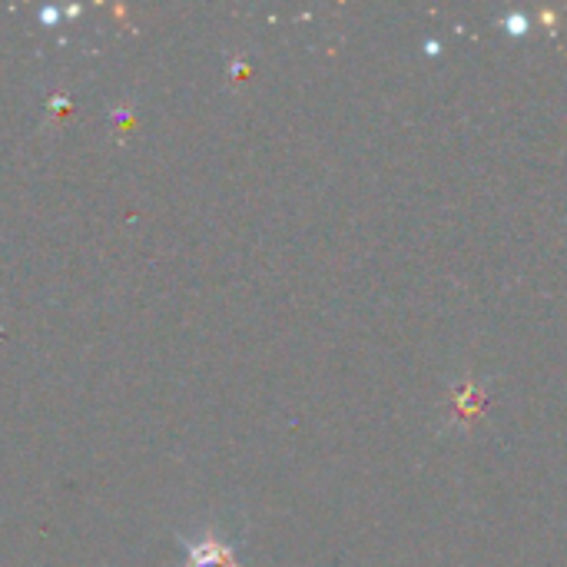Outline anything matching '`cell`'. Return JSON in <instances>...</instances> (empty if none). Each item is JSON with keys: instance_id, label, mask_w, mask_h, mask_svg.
Listing matches in <instances>:
<instances>
[{"instance_id": "2", "label": "cell", "mask_w": 567, "mask_h": 567, "mask_svg": "<svg viewBox=\"0 0 567 567\" xmlns=\"http://www.w3.org/2000/svg\"><path fill=\"white\" fill-rule=\"evenodd\" d=\"M505 23H508V30H512V33H525V30H528V23H525V17H522V13L508 17Z\"/></svg>"}, {"instance_id": "1", "label": "cell", "mask_w": 567, "mask_h": 567, "mask_svg": "<svg viewBox=\"0 0 567 567\" xmlns=\"http://www.w3.org/2000/svg\"><path fill=\"white\" fill-rule=\"evenodd\" d=\"M189 567H239L236 548L219 535H206L189 548Z\"/></svg>"}]
</instances>
